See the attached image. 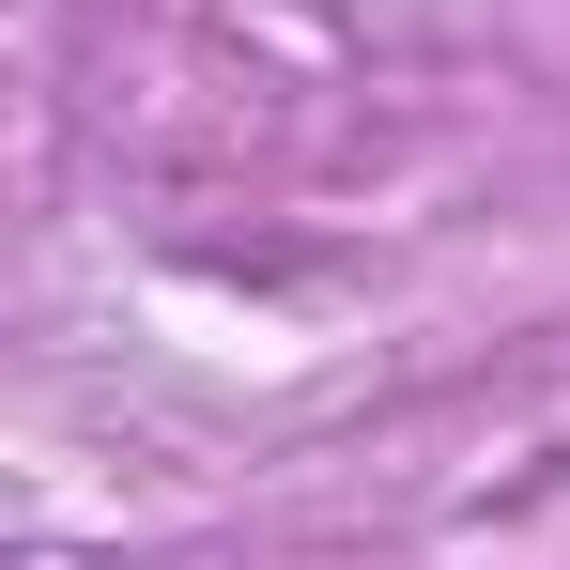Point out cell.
Wrapping results in <instances>:
<instances>
[]
</instances>
